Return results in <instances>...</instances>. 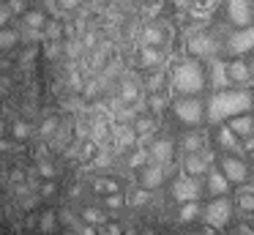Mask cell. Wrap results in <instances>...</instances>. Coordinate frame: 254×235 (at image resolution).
Segmentation results:
<instances>
[{
	"label": "cell",
	"mask_w": 254,
	"mask_h": 235,
	"mask_svg": "<svg viewBox=\"0 0 254 235\" xmlns=\"http://www.w3.org/2000/svg\"><path fill=\"white\" fill-rule=\"evenodd\" d=\"M148 153H150V161L153 164L170 167V164L175 161V142H172L170 137H156L153 145L148 148Z\"/></svg>",
	"instance_id": "cell-11"
},
{
	"label": "cell",
	"mask_w": 254,
	"mask_h": 235,
	"mask_svg": "<svg viewBox=\"0 0 254 235\" xmlns=\"http://www.w3.org/2000/svg\"><path fill=\"white\" fill-rule=\"evenodd\" d=\"M202 194H205V186L199 183V178H191L186 172H178L172 178V200L178 205H183V202H199Z\"/></svg>",
	"instance_id": "cell-4"
},
{
	"label": "cell",
	"mask_w": 254,
	"mask_h": 235,
	"mask_svg": "<svg viewBox=\"0 0 254 235\" xmlns=\"http://www.w3.org/2000/svg\"><path fill=\"white\" fill-rule=\"evenodd\" d=\"M205 131H186V134L181 137V151L183 153H199L205 151Z\"/></svg>",
	"instance_id": "cell-16"
},
{
	"label": "cell",
	"mask_w": 254,
	"mask_h": 235,
	"mask_svg": "<svg viewBox=\"0 0 254 235\" xmlns=\"http://www.w3.org/2000/svg\"><path fill=\"white\" fill-rule=\"evenodd\" d=\"M55 191H58L55 180H41V189H39V194H41V197H52Z\"/></svg>",
	"instance_id": "cell-41"
},
{
	"label": "cell",
	"mask_w": 254,
	"mask_h": 235,
	"mask_svg": "<svg viewBox=\"0 0 254 235\" xmlns=\"http://www.w3.org/2000/svg\"><path fill=\"white\" fill-rule=\"evenodd\" d=\"M66 52H68V58H79V55L85 52V41H79V38L66 41Z\"/></svg>",
	"instance_id": "cell-40"
},
{
	"label": "cell",
	"mask_w": 254,
	"mask_h": 235,
	"mask_svg": "<svg viewBox=\"0 0 254 235\" xmlns=\"http://www.w3.org/2000/svg\"><path fill=\"white\" fill-rule=\"evenodd\" d=\"M11 137L19 142H28L30 140V126L25 123V120H14L11 123Z\"/></svg>",
	"instance_id": "cell-33"
},
{
	"label": "cell",
	"mask_w": 254,
	"mask_h": 235,
	"mask_svg": "<svg viewBox=\"0 0 254 235\" xmlns=\"http://www.w3.org/2000/svg\"><path fill=\"white\" fill-rule=\"evenodd\" d=\"M202 211H205L202 202H183L178 216H181L183 224H191V222H197V219H202Z\"/></svg>",
	"instance_id": "cell-23"
},
{
	"label": "cell",
	"mask_w": 254,
	"mask_h": 235,
	"mask_svg": "<svg viewBox=\"0 0 254 235\" xmlns=\"http://www.w3.org/2000/svg\"><path fill=\"white\" fill-rule=\"evenodd\" d=\"M208 82L216 87V90H224L230 87L232 77H230V63L221 58H210L208 60Z\"/></svg>",
	"instance_id": "cell-12"
},
{
	"label": "cell",
	"mask_w": 254,
	"mask_h": 235,
	"mask_svg": "<svg viewBox=\"0 0 254 235\" xmlns=\"http://www.w3.org/2000/svg\"><path fill=\"white\" fill-rule=\"evenodd\" d=\"M25 25H28L30 30H44V25H47L44 11H41V8H30L28 14H25Z\"/></svg>",
	"instance_id": "cell-30"
},
{
	"label": "cell",
	"mask_w": 254,
	"mask_h": 235,
	"mask_svg": "<svg viewBox=\"0 0 254 235\" xmlns=\"http://www.w3.org/2000/svg\"><path fill=\"white\" fill-rule=\"evenodd\" d=\"M134 129H137V137L139 134H156V123H153V118H148V115H142V118L134 120Z\"/></svg>",
	"instance_id": "cell-34"
},
{
	"label": "cell",
	"mask_w": 254,
	"mask_h": 235,
	"mask_svg": "<svg viewBox=\"0 0 254 235\" xmlns=\"http://www.w3.org/2000/svg\"><path fill=\"white\" fill-rule=\"evenodd\" d=\"M219 44L213 41L210 36H205V33H194L191 38H189V52L197 55V58H219Z\"/></svg>",
	"instance_id": "cell-13"
},
{
	"label": "cell",
	"mask_w": 254,
	"mask_h": 235,
	"mask_svg": "<svg viewBox=\"0 0 254 235\" xmlns=\"http://www.w3.org/2000/svg\"><path fill=\"white\" fill-rule=\"evenodd\" d=\"M205 189H208V194H213V197H227L230 189H232V183L221 169H210V172L205 175Z\"/></svg>",
	"instance_id": "cell-14"
},
{
	"label": "cell",
	"mask_w": 254,
	"mask_h": 235,
	"mask_svg": "<svg viewBox=\"0 0 254 235\" xmlns=\"http://www.w3.org/2000/svg\"><path fill=\"white\" fill-rule=\"evenodd\" d=\"M210 161H213V153H210V151L183 153V158H181V172L191 175V178H205V175L210 172Z\"/></svg>",
	"instance_id": "cell-6"
},
{
	"label": "cell",
	"mask_w": 254,
	"mask_h": 235,
	"mask_svg": "<svg viewBox=\"0 0 254 235\" xmlns=\"http://www.w3.org/2000/svg\"><path fill=\"white\" fill-rule=\"evenodd\" d=\"M90 164H93L96 169H107V167H112V153H110V151H101V153H96V158H93Z\"/></svg>",
	"instance_id": "cell-37"
},
{
	"label": "cell",
	"mask_w": 254,
	"mask_h": 235,
	"mask_svg": "<svg viewBox=\"0 0 254 235\" xmlns=\"http://www.w3.org/2000/svg\"><path fill=\"white\" fill-rule=\"evenodd\" d=\"M36 172L41 175V180H55V167H52L50 158H44V161H36Z\"/></svg>",
	"instance_id": "cell-36"
},
{
	"label": "cell",
	"mask_w": 254,
	"mask_h": 235,
	"mask_svg": "<svg viewBox=\"0 0 254 235\" xmlns=\"http://www.w3.org/2000/svg\"><path fill=\"white\" fill-rule=\"evenodd\" d=\"M11 8H8V3H0V27H8V19H11Z\"/></svg>",
	"instance_id": "cell-42"
},
{
	"label": "cell",
	"mask_w": 254,
	"mask_h": 235,
	"mask_svg": "<svg viewBox=\"0 0 254 235\" xmlns=\"http://www.w3.org/2000/svg\"><path fill=\"white\" fill-rule=\"evenodd\" d=\"M167 180V169L161 167V164H145L142 169L137 172V186H142V189H148V191H156V189H161V183Z\"/></svg>",
	"instance_id": "cell-10"
},
{
	"label": "cell",
	"mask_w": 254,
	"mask_h": 235,
	"mask_svg": "<svg viewBox=\"0 0 254 235\" xmlns=\"http://www.w3.org/2000/svg\"><path fill=\"white\" fill-rule=\"evenodd\" d=\"M126 230H123L121 222H107L104 227H99V235H123Z\"/></svg>",
	"instance_id": "cell-39"
},
{
	"label": "cell",
	"mask_w": 254,
	"mask_h": 235,
	"mask_svg": "<svg viewBox=\"0 0 254 235\" xmlns=\"http://www.w3.org/2000/svg\"><path fill=\"white\" fill-rule=\"evenodd\" d=\"M224 11H227V19L235 27L254 25V3L252 0H227Z\"/></svg>",
	"instance_id": "cell-7"
},
{
	"label": "cell",
	"mask_w": 254,
	"mask_h": 235,
	"mask_svg": "<svg viewBox=\"0 0 254 235\" xmlns=\"http://www.w3.org/2000/svg\"><path fill=\"white\" fill-rule=\"evenodd\" d=\"M254 98L249 90H235V87H224V90H216L208 98V123H224L232 120L238 115H246L252 109Z\"/></svg>",
	"instance_id": "cell-1"
},
{
	"label": "cell",
	"mask_w": 254,
	"mask_h": 235,
	"mask_svg": "<svg viewBox=\"0 0 254 235\" xmlns=\"http://www.w3.org/2000/svg\"><path fill=\"white\" fill-rule=\"evenodd\" d=\"M8 8H11V14L14 16H19V14H28V11H25V0H8Z\"/></svg>",
	"instance_id": "cell-43"
},
{
	"label": "cell",
	"mask_w": 254,
	"mask_h": 235,
	"mask_svg": "<svg viewBox=\"0 0 254 235\" xmlns=\"http://www.w3.org/2000/svg\"><path fill=\"white\" fill-rule=\"evenodd\" d=\"M126 164H128V169H142L145 164H150V153H148V148H134L131 153H128V158H126Z\"/></svg>",
	"instance_id": "cell-27"
},
{
	"label": "cell",
	"mask_w": 254,
	"mask_h": 235,
	"mask_svg": "<svg viewBox=\"0 0 254 235\" xmlns=\"http://www.w3.org/2000/svg\"><path fill=\"white\" fill-rule=\"evenodd\" d=\"M252 180H254V167H252Z\"/></svg>",
	"instance_id": "cell-49"
},
{
	"label": "cell",
	"mask_w": 254,
	"mask_h": 235,
	"mask_svg": "<svg viewBox=\"0 0 254 235\" xmlns=\"http://www.w3.org/2000/svg\"><path fill=\"white\" fill-rule=\"evenodd\" d=\"M230 77H232V82H249L252 79V66H249L246 60H232Z\"/></svg>",
	"instance_id": "cell-26"
},
{
	"label": "cell",
	"mask_w": 254,
	"mask_h": 235,
	"mask_svg": "<svg viewBox=\"0 0 254 235\" xmlns=\"http://www.w3.org/2000/svg\"><path fill=\"white\" fill-rule=\"evenodd\" d=\"M227 49H230V55H246V52H254V25L232 30L230 36H227Z\"/></svg>",
	"instance_id": "cell-9"
},
{
	"label": "cell",
	"mask_w": 254,
	"mask_h": 235,
	"mask_svg": "<svg viewBox=\"0 0 254 235\" xmlns=\"http://www.w3.org/2000/svg\"><path fill=\"white\" fill-rule=\"evenodd\" d=\"M82 41H85V49H93L96 47V33H85Z\"/></svg>",
	"instance_id": "cell-47"
},
{
	"label": "cell",
	"mask_w": 254,
	"mask_h": 235,
	"mask_svg": "<svg viewBox=\"0 0 254 235\" xmlns=\"http://www.w3.org/2000/svg\"><path fill=\"white\" fill-rule=\"evenodd\" d=\"M41 5H44L47 11H52V14H58V11H61V3H58V0H41Z\"/></svg>",
	"instance_id": "cell-46"
},
{
	"label": "cell",
	"mask_w": 254,
	"mask_h": 235,
	"mask_svg": "<svg viewBox=\"0 0 254 235\" xmlns=\"http://www.w3.org/2000/svg\"><path fill=\"white\" fill-rule=\"evenodd\" d=\"M77 233L79 235H99V227H93V224H79V227H77Z\"/></svg>",
	"instance_id": "cell-45"
},
{
	"label": "cell",
	"mask_w": 254,
	"mask_h": 235,
	"mask_svg": "<svg viewBox=\"0 0 254 235\" xmlns=\"http://www.w3.org/2000/svg\"><path fill=\"white\" fill-rule=\"evenodd\" d=\"M41 33H44V41H61V38L66 36V25H61L58 19H50Z\"/></svg>",
	"instance_id": "cell-28"
},
{
	"label": "cell",
	"mask_w": 254,
	"mask_h": 235,
	"mask_svg": "<svg viewBox=\"0 0 254 235\" xmlns=\"http://www.w3.org/2000/svg\"><path fill=\"white\" fill-rule=\"evenodd\" d=\"M39 134H41V140H44V142H50L52 137L58 134V118H55V115H52V118H47L44 123H41Z\"/></svg>",
	"instance_id": "cell-32"
},
{
	"label": "cell",
	"mask_w": 254,
	"mask_h": 235,
	"mask_svg": "<svg viewBox=\"0 0 254 235\" xmlns=\"http://www.w3.org/2000/svg\"><path fill=\"white\" fill-rule=\"evenodd\" d=\"M172 112L183 126H199L202 120H208V104L199 96H178L172 101Z\"/></svg>",
	"instance_id": "cell-3"
},
{
	"label": "cell",
	"mask_w": 254,
	"mask_h": 235,
	"mask_svg": "<svg viewBox=\"0 0 254 235\" xmlns=\"http://www.w3.org/2000/svg\"><path fill=\"white\" fill-rule=\"evenodd\" d=\"M17 41H19V33H17V30H8V27H0V52H3V49H11Z\"/></svg>",
	"instance_id": "cell-31"
},
{
	"label": "cell",
	"mask_w": 254,
	"mask_h": 235,
	"mask_svg": "<svg viewBox=\"0 0 254 235\" xmlns=\"http://www.w3.org/2000/svg\"><path fill=\"white\" fill-rule=\"evenodd\" d=\"M126 202H128V197H123L121 191H118V194H107L104 197V208H107V211H121Z\"/></svg>",
	"instance_id": "cell-35"
},
{
	"label": "cell",
	"mask_w": 254,
	"mask_h": 235,
	"mask_svg": "<svg viewBox=\"0 0 254 235\" xmlns=\"http://www.w3.org/2000/svg\"><path fill=\"white\" fill-rule=\"evenodd\" d=\"M205 82H208V74H205L202 63L197 58L178 60L172 74H170V87L178 96H199Z\"/></svg>",
	"instance_id": "cell-2"
},
{
	"label": "cell",
	"mask_w": 254,
	"mask_h": 235,
	"mask_svg": "<svg viewBox=\"0 0 254 235\" xmlns=\"http://www.w3.org/2000/svg\"><path fill=\"white\" fill-rule=\"evenodd\" d=\"M232 219V200L230 197H213L202 211V222L213 230H224Z\"/></svg>",
	"instance_id": "cell-5"
},
{
	"label": "cell",
	"mask_w": 254,
	"mask_h": 235,
	"mask_svg": "<svg viewBox=\"0 0 254 235\" xmlns=\"http://www.w3.org/2000/svg\"><path fill=\"white\" fill-rule=\"evenodd\" d=\"M61 3V11H66V14H71L74 8H79V0H58Z\"/></svg>",
	"instance_id": "cell-44"
},
{
	"label": "cell",
	"mask_w": 254,
	"mask_h": 235,
	"mask_svg": "<svg viewBox=\"0 0 254 235\" xmlns=\"http://www.w3.org/2000/svg\"><path fill=\"white\" fill-rule=\"evenodd\" d=\"M167 41V33L161 25H148L142 30V47H161Z\"/></svg>",
	"instance_id": "cell-19"
},
{
	"label": "cell",
	"mask_w": 254,
	"mask_h": 235,
	"mask_svg": "<svg viewBox=\"0 0 254 235\" xmlns=\"http://www.w3.org/2000/svg\"><path fill=\"white\" fill-rule=\"evenodd\" d=\"M90 189L96 191V194H118L121 191V183H118L115 178H107V175H101V178H93L90 180Z\"/></svg>",
	"instance_id": "cell-20"
},
{
	"label": "cell",
	"mask_w": 254,
	"mask_h": 235,
	"mask_svg": "<svg viewBox=\"0 0 254 235\" xmlns=\"http://www.w3.org/2000/svg\"><path fill=\"white\" fill-rule=\"evenodd\" d=\"M216 145L221 151H238L241 148V137L232 131L230 123H219V129H216Z\"/></svg>",
	"instance_id": "cell-15"
},
{
	"label": "cell",
	"mask_w": 254,
	"mask_h": 235,
	"mask_svg": "<svg viewBox=\"0 0 254 235\" xmlns=\"http://www.w3.org/2000/svg\"><path fill=\"white\" fill-rule=\"evenodd\" d=\"M44 49H47V58H61V52L66 49V44L63 41H44Z\"/></svg>",
	"instance_id": "cell-38"
},
{
	"label": "cell",
	"mask_w": 254,
	"mask_h": 235,
	"mask_svg": "<svg viewBox=\"0 0 254 235\" xmlns=\"http://www.w3.org/2000/svg\"><path fill=\"white\" fill-rule=\"evenodd\" d=\"M118 96H121L126 104H137L139 101V85L134 79H128V77H123L121 79V93H118Z\"/></svg>",
	"instance_id": "cell-24"
},
{
	"label": "cell",
	"mask_w": 254,
	"mask_h": 235,
	"mask_svg": "<svg viewBox=\"0 0 254 235\" xmlns=\"http://www.w3.org/2000/svg\"><path fill=\"white\" fill-rule=\"evenodd\" d=\"M150 200H153V191H148V189H142V186H137V189L128 194V205H134V208H145V205H150Z\"/></svg>",
	"instance_id": "cell-29"
},
{
	"label": "cell",
	"mask_w": 254,
	"mask_h": 235,
	"mask_svg": "<svg viewBox=\"0 0 254 235\" xmlns=\"http://www.w3.org/2000/svg\"><path fill=\"white\" fill-rule=\"evenodd\" d=\"M235 205H238V211H243V213L254 211V186H238Z\"/></svg>",
	"instance_id": "cell-22"
},
{
	"label": "cell",
	"mask_w": 254,
	"mask_h": 235,
	"mask_svg": "<svg viewBox=\"0 0 254 235\" xmlns=\"http://www.w3.org/2000/svg\"><path fill=\"white\" fill-rule=\"evenodd\" d=\"M139 66L142 69H156V66H161V60H164V52H161V47H139Z\"/></svg>",
	"instance_id": "cell-18"
},
{
	"label": "cell",
	"mask_w": 254,
	"mask_h": 235,
	"mask_svg": "<svg viewBox=\"0 0 254 235\" xmlns=\"http://www.w3.org/2000/svg\"><path fill=\"white\" fill-rule=\"evenodd\" d=\"M79 219H82L85 224H93V227H104V224L110 222L104 208H93V205H82V208H79Z\"/></svg>",
	"instance_id": "cell-17"
},
{
	"label": "cell",
	"mask_w": 254,
	"mask_h": 235,
	"mask_svg": "<svg viewBox=\"0 0 254 235\" xmlns=\"http://www.w3.org/2000/svg\"><path fill=\"white\" fill-rule=\"evenodd\" d=\"M219 169L230 178L232 186H246V180L252 178V169H249V164L243 161V158L238 156H224L219 161Z\"/></svg>",
	"instance_id": "cell-8"
},
{
	"label": "cell",
	"mask_w": 254,
	"mask_h": 235,
	"mask_svg": "<svg viewBox=\"0 0 254 235\" xmlns=\"http://www.w3.org/2000/svg\"><path fill=\"white\" fill-rule=\"evenodd\" d=\"M230 126H232V131H235L238 137H249L254 131V118L252 115H238V118H232L230 120Z\"/></svg>",
	"instance_id": "cell-25"
},
{
	"label": "cell",
	"mask_w": 254,
	"mask_h": 235,
	"mask_svg": "<svg viewBox=\"0 0 254 235\" xmlns=\"http://www.w3.org/2000/svg\"><path fill=\"white\" fill-rule=\"evenodd\" d=\"M36 227L41 230V233H58V230L63 227V222H61V213H55V211H44L39 216V224H36Z\"/></svg>",
	"instance_id": "cell-21"
},
{
	"label": "cell",
	"mask_w": 254,
	"mask_h": 235,
	"mask_svg": "<svg viewBox=\"0 0 254 235\" xmlns=\"http://www.w3.org/2000/svg\"><path fill=\"white\" fill-rule=\"evenodd\" d=\"M6 90V79H0V93Z\"/></svg>",
	"instance_id": "cell-48"
}]
</instances>
